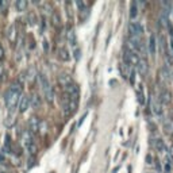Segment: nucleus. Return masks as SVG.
I'll use <instances>...</instances> for the list:
<instances>
[{
	"label": "nucleus",
	"mask_w": 173,
	"mask_h": 173,
	"mask_svg": "<svg viewBox=\"0 0 173 173\" xmlns=\"http://www.w3.org/2000/svg\"><path fill=\"white\" fill-rule=\"evenodd\" d=\"M20 95H22V85L19 83H12L11 87L8 88V91L6 92V96H4L6 106L10 109V114H12V111L16 108V104H18V100L20 99Z\"/></svg>",
	"instance_id": "obj_1"
},
{
	"label": "nucleus",
	"mask_w": 173,
	"mask_h": 173,
	"mask_svg": "<svg viewBox=\"0 0 173 173\" xmlns=\"http://www.w3.org/2000/svg\"><path fill=\"white\" fill-rule=\"evenodd\" d=\"M39 83H41V87H42V91H43V95H45L46 100L49 103L53 102V97H54V92H53V88L50 85L49 80L46 77L45 74H39Z\"/></svg>",
	"instance_id": "obj_2"
},
{
	"label": "nucleus",
	"mask_w": 173,
	"mask_h": 173,
	"mask_svg": "<svg viewBox=\"0 0 173 173\" xmlns=\"http://www.w3.org/2000/svg\"><path fill=\"white\" fill-rule=\"evenodd\" d=\"M129 30H130V37H139V38H142L143 27L141 26V23H138V22H131L130 26H129Z\"/></svg>",
	"instance_id": "obj_3"
},
{
	"label": "nucleus",
	"mask_w": 173,
	"mask_h": 173,
	"mask_svg": "<svg viewBox=\"0 0 173 173\" xmlns=\"http://www.w3.org/2000/svg\"><path fill=\"white\" fill-rule=\"evenodd\" d=\"M123 58H124V62H126V65H127V66H131V65H137L138 60H139V58L137 57V54L133 53L131 50H124Z\"/></svg>",
	"instance_id": "obj_4"
},
{
	"label": "nucleus",
	"mask_w": 173,
	"mask_h": 173,
	"mask_svg": "<svg viewBox=\"0 0 173 173\" xmlns=\"http://www.w3.org/2000/svg\"><path fill=\"white\" fill-rule=\"evenodd\" d=\"M135 66H137V72H138L139 74H141V76H145V74L148 73V71H149L148 61H146L145 58H139Z\"/></svg>",
	"instance_id": "obj_5"
},
{
	"label": "nucleus",
	"mask_w": 173,
	"mask_h": 173,
	"mask_svg": "<svg viewBox=\"0 0 173 173\" xmlns=\"http://www.w3.org/2000/svg\"><path fill=\"white\" fill-rule=\"evenodd\" d=\"M28 133L30 134H35V133H38L39 130V119L37 117H31L30 118V120H28Z\"/></svg>",
	"instance_id": "obj_6"
},
{
	"label": "nucleus",
	"mask_w": 173,
	"mask_h": 173,
	"mask_svg": "<svg viewBox=\"0 0 173 173\" xmlns=\"http://www.w3.org/2000/svg\"><path fill=\"white\" fill-rule=\"evenodd\" d=\"M160 103L161 104H169L172 102V93H170L168 89H162V91L160 92Z\"/></svg>",
	"instance_id": "obj_7"
},
{
	"label": "nucleus",
	"mask_w": 173,
	"mask_h": 173,
	"mask_svg": "<svg viewBox=\"0 0 173 173\" xmlns=\"http://www.w3.org/2000/svg\"><path fill=\"white\" fill-rule=\"evenodd\" d=\"M22 142H23V146L26 149H30L32 145H34V141H32V135L28 133V131H25L23 133V137H22Z\"/></svg>",
	"instance_id": "obj_8"
},
{
	"label": "nucleus",
	"mask_w": 173,
	"mask_h": 173,
	"mask_svg": "<svg viewBox=\"0 0 173 173\" xmlns=\"http://www.w3.org/2000/svg\"><path fill=\"white\" fill-rule=\"evenodd\" d=\"M30 106V97L26 95L20 96V99H19V111L20 112H26V109L28 108Z\"/></svg>",
	"instance_id": "obj_9"
},
{
	"label": "nucleus",
	"mask_w": 173,
	"mask_h": 173,
	"mask_svg": "<svg viewBox=\"0 0 173 173\" xmlns=\"http://www.w3.org/2000/svg\"><path fill=\"white\" fill-rule=\"evenodd\" d=\"M58 83L61 84V87H64V88H66L69 84H72V77L69 76V74L66 73H61L60 76H58Z\"/></svg>",
	"instance_id": "obj_10"
},
{
	"label": "nucleus",
	"mask_w": 173,
	"mask_h": 173,
	"mask_svg": "<svg viewBox=\"0 0 173 173\" xmlns=\"http://www.w3.org/2000/svg\"><path fill=\"white\" fill-rule=\"evenodd\" d=\"M150 106H152V109H153V112L157 115V117H162V114H164V111H162V106L160 104V103H157V102H150Z\"/></svg>",
	"instance_id": "obj_11"
},
{
	"label": "nucleus",
	"mask_w": 173,
	"mask_h": 173,
	"mask_svg": "<svg viewBox=\"0 0 173 173\" xmlns=\"http://www.w3.org/2000/svg\"><path fill=\"white\" fill-rule=\"evenodd\" d=\"M148 49H149V53L152 54V56H154V54H155V37H154V35H150V37H149Z\"/></svg>",
	"instance_id": "obj_12"
},
{
	"label": "nucleus",
	"mask_w": 173,
	"mask_h": 173,
	"mask_svg": "<svg viewBox=\"0 0 173 173\" xmlns=\"http://www.w3.org/2000/svg\"><path fill=\"white\" fill-rule=\"evenodd\" d=\"M166 60L170 65H173V38H170V45L169 49L166 50Z\"/></svg>",
	"instance_id": "obj_13"
},
{
	"label": "nucleus",
	"mask_w": 173,
	"mask_h": 173,
	"mask_svg": "<svg viewBox=\"0 0 173 173\" xmlns=\"http://www.w3.org/2000/svg\"><path fill=\"white\" fill-rule=\"evenodd\" d=\"M66 38H68V42L71 43L72 46H74V45H76V35H74V31L72 30V28H69V30H68Z\"/></svg>",
	"instance_id": "obj_14"
},
{
	"label": "nucleus",
	"mask_w": 173,
	"mask_h": 173,
	"mask_svg": "<svg viewBox=\"0 0 173 173\" xmlns=\"http://www.w3.org/2000/svg\"><path fill=\"white\" fill-rule=\"evenodd\" d=\"M30 104L32 106V108H38L41 106V97L38 95H34L32 97H30Z\"/></svg>",
	"instance_id": "obj_15"
},
{
	"label": "nucleus",
	"mask_w": 173,
	"mask_h": 173,
	"mask_svg": "<svg viewBox=\"0 0 173 173\" xmlns=\"http://www.w3.org/2000/svg\"><path fill=\"white\" fill-rule=\"evenodd\" d=\"M58 57H60V60H62V61H68L69 60V52H68L66 49H64V47H61V49L58 50Z\"/></svg>",
	"instance_id": "obj_16"
},
{
	"label": "nucleus",
	"mask_w": 173,
	"mask_h": 173,
	"mask_svg": "<svg viewBox=\"0 0 173 173\" xmlns=\"http://www.w3.org/2000/svg\"><path fill=\"white\" fill-rule=\"evenodd\" d=\"M15 7H16V10L18 11H25L26 8H27V1L26 0H19V1H16L15 3Z\"/></svg>",
	"instance_id": "obj_17"
},
{
	"label": "nucleus",
	"mask_w": 173,
	"mask_h": 173,
	"mask_svg": "<svg viewBox=\"0 0 173 173\" xmlns=\"http://www.w3.org/2000/svg\"><path fill=\"white\" fill-rule=\"evenodd\" d=\"M154 146H155V149H157L160 153L165 152V143H164L161 139H155V141H154Z\"/></svg>",
	"instance_id": "obj_18"
},
{
	"label": "nucleus",
	"mask_w": 173,
	"mask_h": 173,
	"mask_svg": "<svg viewBox=\"0 0 173 173\" xmlns=\"http://www.w3.org/2000/svg\"><path fill=\"white\" fill-rule=\"evenodd\" d=\"M138 15V7H137V3H131V8H130V18L131 19H135Z\"/></svg>",
	"instance_id": "obj_19"
},
{
	"label": "nucleus",
	"mask_w": 173,
	"mask_h": 173,
	"mask_svg": "<svg viewBox=\"0 0 173 173\" xmlns=\"http://www.w3.org/2000/svg\"><path fill=\"white\" fill-rule=\"evenodd\" d=\"M161 78H164V81H169L170 73H169V71H168V68L166 66H164L162 69H161Z\"/></svg>",
	"instance_id": "obj_20"
},
{
	"label": "nucleus",
	"mask_w": 173,
	"mask_h": 173,
	"mask_svg": "<svg viewBox=\"0 0 173 173\" xmlns=\"http://www.w3.org/2000/svg\"><path fill=\"white\" fill-rule=\"evenodd\" d=\"M14 32H15V26H14V25H11L10 27H8V30H7V35H8V39H10V41H12V42L15 41Z\"/></svg>",
	"instance_id": "obj_21"
},
{
	"label": "nucleus",
	"mask_w": 173,
	"mask_h": 173,
	"mask_svg": "<svg viewBox=\"0 0 173 173\" xmlns=\"http://www.w3.org/2000/svg\"><path fill=\"white\" fill-rule=\"evenodd\" d=\"M3 153H11V141L10 135H6V142H4V152Z\"/></svg>",
	"instance_id": "obj_22"
},
{
	"label": "nucleus",
	"mask_w": 173,
	"mask_h": 173,
	"mask_svg": "<svg viewBox=\"0 0 173 173\" xmlns=\"http://www.w3.org/2000/svg\"><path fill=\"white\" fill-rule=\"evenodd\" d=\"M52 20H53V26H56V27H60V26H61L60 15L57 14V12H54V14H53V16H52Z\"/></svg>",
	"instance_id": "obj_23"
},
{
	"label": "nucleus",
	"mask_w": 173,
	"mask_h": 173,
	"mask_svg": "<svg viewBox=\"0 0 173 173\" xmlns=\"http://www.w3.org/2000/svg\"><path fill=\"white\" fill-rule=\"evenodd\" d=\"M4 77H6V69H4L3 65L0 64V83L4 80Z\"/></svg>",
	"instance_id": "obj_24"
},
{
	"label": "nucleus",
	"mask_w": 173,
	"mask_h": 173,
	"mask_svg": "<svg viewBox=\"0 0 173 173\" xmlns=\"http://www.w3.org/2000/svg\"><path fill=\"white\" fill-rule=\"evenodd\" d=\"M165 130L168 131V133H172V130H173V124L170 123L169 120H166L165 122Z\"/></svg>",
	"instance_id": "obj_25"
},
{
	"label": "nucleus",
	"mask_w": 173,
	"mask_h": 173,
	"mask_svg": "<svg viewBox=\"0 0 173 173\" xmlns=\"http://www.w3.org/2000/svg\"><path fill=\"white\" fill-rule=\"evenodd\" d=\"M138 102L141 103V104H143V102H145V99H143V93H142V89H141V92L138 91Z\"/></svg>",
	"instance_id": "obj_26"
},
{
	"label": "nucleus",
	"mask_w": 173,
	"mask_h": 173,
	"mask_svg": "<svg viewBox=\"0 0 173 173\" xmlns=\"http://www.w3.org/2000/svg\"><path fill=\"white\" fill-rule=\"evenodd\" d=\"M166 27H168V30H169V34L172 35V38H173V26H172V22H168V23H166Z\"/></svg>",
	"instance_id": "obj_27"
},
{
	"label": "nucleus",
	"mask_w": 173,
	"mask_h": 173,
	"mask_svg": "<svg viewBox=\"0 0 173 173\" xmlns=\"http://www.w3.org/2000/svg\"><path fill=\"white\" fill-rule=\"evenodd\" d=\"M4 58V49H3V46L0 45V61H3Z\"/></svg>",
	"instance_id": "obj_28"
},
{
	"label": "nucleus",
	"mask_w": 173,
	"mask_h": 173,
	"mask_svg": "<svg viewBox=\"0 0 173 173\" xmlns=\"http://www.w3.org/2000/svg\"><path fill=\"white\" fill-rule=\"evenodd\" d=\"M169 157L173 161V145H170V148H169Z\"/></svg>",
	"instance_id": "obj_29"
},
{
	"label": "nucleus",
	"mask_w": 173,
	"mask_h": 173,
	"mask_svg": "<svg viewBox=\"0 0 173 173\" xmlns=\"http://www.w3.org/2000/svg\"><path fill=\"white\" fill-rule=\"evenodd\" d=\"M74 58H76V60H78V58H80V50H74Z\"/></svg>",
	"instance_id": "obj_30"
},
{
	"label": "nucleus",
	"mask_w": 173,
	"mask_h": 173,
	"mask_svg": "<svg viewBox=\"0 0 173 173\" xmlns=\"http://www.w3.org/2000/svg\"><path fill=\"white\" fill-rule=\"evenodd\" d=\"M165 172L166 173H170V165H169V162L165 164Z\"/></svg>",
	"instance_id": "obj_31"
},
{
	"label": "nucleus",
	"mask_w": 173,
	"mask_h": 173,
	"mask_svg": "<svg viewBox=\"0 0 173 173\" xmlns=\"http://www.w3.org/2000/svg\"><path fill=\"white\" fill-rule=\"evenodd\" d=\"M43 47H45V52H47V42H46V41L43 42Z\"/></svg>",
	"instance_id": "obj_32"
},
{
	"label": "nucleus",
	"mask_w": 173,
	"mask_h": 173,
	"mask_svg": "<svg viewBox=\"0 0 173 173\" xmlns=\"http://www.w3.org/2000/svg\"><path fill=\"white\" fill-rule=\"evenodd\" d=\"M170 77H172V78H173V72H172V73H170Z\"/></svg>",
	"instance_id": "obj_33"
}]
</instances>
